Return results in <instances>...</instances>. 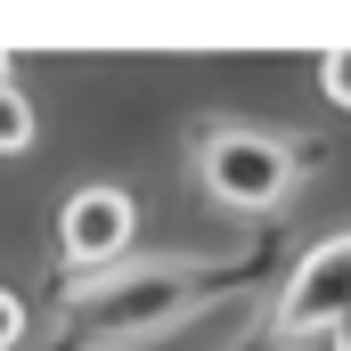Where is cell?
<instances>
[{"label": "cell", "instance_id": "6da1fadb", "mask_svg": "<svg viewBox=\"0 0 351 351\" xmlns=\"http://www.w3.org/2000/svg\"><path fill=\"white\" fill-rule=\"evenodd\" d=\"M262 245H229V254H131L106 278L66 286V335L49 351H147L180 335L196 311H221L229 294H245L262 278Z\"/></svg>", "mask_w": 351, "mask_h": 351}, {"label": "cell", "instance_id": "7a4b0ae2", "mask_svg": "<svg viewBox=\"0 0 351 351\" xmlns=\"http://www.w3.org/2000/svg\"><path fill=\"white\" fill-rule=\"evenodd\" d=\"M311 172V147L286 131H254V123H204L196 131V180L213 204L229 213H278Z\"/></svg>", "mask_w": 351, "mask_h": 351}, {"label": "cell", "instance_id": "3957f363", "mask_svg": "<svg viewBox=\"0 0 351 351\" xmlns=\"http://www.w3.org/2000/svg\"><path fill=\"white\" fill-rule=\"evenodd\" d=\"M343 319H351V229H335V237H319L302 262L286 269V286L269 294V311L229 351H302L319 335H335Z\"/></svg>", "mask_w": 351, "mask_h": 351}, {"label": "cell", "instance_id": "277c9868", "mask_svg": "<svg viewBox=\"0 0 351 351\" xmlns=\"http://www.w3.org/2000/svg\"><path fill=\"white\" fill-rule=\"evenodd\" d=\"M131 237H139V204H131V188H114V180H90V188H74V196L58 204V262L74 269V278L123 269L131 262Z\"/></svg>", "mask_w": 351, "mask_h": 351}, {"label": "cell", "instance_id": "5b68a950", "mask_svg": "<svg viewBox=\"0 0 351 351\" xmlns=\"http://www.w3.org/2000/svg\"><path fill=\"white\" fill-rule=\"evenodd\" d=\"M319 98H327L335 114H351V49H327V58H319Z\"/></svg>", "mask_w": 351, "mask_h": 351}, {"label": "cell", "instance_id": "8992f818", "mask_svg": "<svg viewBox=\"0 0 351 351\" xmlns=\"http://www.w3.org/2000/svg\"><path fill=\"white\" fill-rule=\"evenodd\" d=\"M0 106H8V156H25V147H33V106H25V90L8 82V90H0Z\"/></svg>", "mask_w": 351, "mask_h": 351}, {"label": "cell", "instance_id": "52a82bcc", "mask_svg": "<svg viewBox=\"0 0 351 351\" xmlns=\"http://www.w3.org/2000/svg\"><path fill=\"white\" fill-rule=\"evenodd\" d=\"M327 351H351V319H343V327H335V335H327Z\"/></svg>", "mask_w": 351, "mask_h": 351}]
</instances>
